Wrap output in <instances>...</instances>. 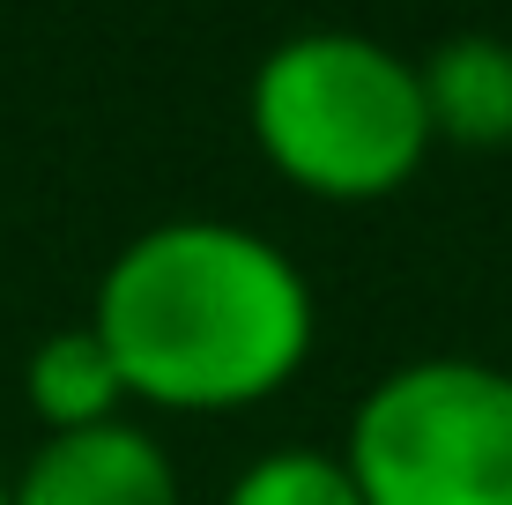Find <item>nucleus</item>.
<instances>
[{
	"instance_id": "39448f33",
	"label": "nucleus",
	"mask_w": 512,
	"mask_h": 505,
	"mask_svg": "<svg viewBox=\"0 0 512 505\" xmlns=\"http://www.w3.org/2000/svg\"><path fill=\"white\" fill-rule=\"evenodd\" d=\"M431 142L453 149H505L512 142V38L498 30H446L416 60Z\"/></svg>"
},
{
	"instance_id": "6e6552de",
	"label": "nucleus",
	"mask_w": 512,
	"mask_h": 505,
	"mask_svg": "<svg viewBox=\"0 0 512 505\" xmlns=\"http://www.w3.org/2000/svg\"><path fill=\"white\" fill-rule=\"evenodd\" d=\"M0 505H8V468H0Z\"/></svg>"
},
{
	"instance_id": "f257e3e1",
	"label": "nucleus",
	"mask_w": 512,
	"mask_h": 505,
	"mask_svg": "<svg viewBox=\"0 0 512 505\" xmlns=\"http://www.w3.org/2000/svg\"><path fill=\"white\" fill-rule=\"evenodd\" d=\"M90 327L134 409L231 416L312 364L320 298L282 238L231 216H164L104 260Z\"/></svg>"
},
{
	"instance_id": "423d86ee",
	"label": "nucleus",
	"mask_w": 512,
	"mask_h": 505,
	"mask_svg": "<svg viewBox=\"0 0 512 505\" xmlns=\"http://www.w3.org/2000/svg\"><path fill=\"white\" fill-rule=\"evenodd\" d=\"M23 402L38 416V431H90V424H112V416H127V379H119L112 350L97 342L90 320L75 327H52V335L30 342L23 357Z\"/></svg>"
},
{
	"instance_id": "0eeeda50",
	"label": "nucleus",
	"mask_w": 512,
	"mask_h": 505,
	"mask_svg": "<svg viewBox=\"0 0 512 505\" xmlns=\"http://www.w3.org/2000/svg\"><path fill=\"white\" fill-rule=\"evenodd\" d=\"M216 505H364L334 446H268L223 483Z\"/></svg>"
},
{
	"instance_id": "f03ea898",
	"label": "nucleus",
	"mask_w": 512,
	"mask_h": 505,
	"mask_svg": "<svg viewBox=\"0 0 512 505\" xmlns=\"http://www.w3.org/2000/svg\"><path fill=\"white\" fill-rule=\"evenodd\" d=\"M245 134L282 186L334 208L401 194L438 149L416 60L342 23L290 30L253 60Z\"/></svg>"
},
{
	"instance_id": "7ed1b4c3",
	"label": "nucleus",
	"mask_w": 512,
	"mask_h": 505,
	"mask_svg": "<svg viewBox=\"0 0 512 505\" xmlns=\"http://www.w3.org/2000/svg\"><path fill=\"white\" fill-rule=\"evenodd\" d=\"M334 454L364 505H512V364L468 350L386 364Z\"/></svg>"
},
{
	"instance_id": "20e7f679",
	"label": "nucleus",
	"mask_w": 512,
	"mask_h": 505,
	"mask_svg": "<svg viewBox=\"0 0 512 505\" xmlns=\"http://www.w3.org/2000/svg\"><path fill=\"white\" fill-rule=\"evenodd\" d=\"M8 505H179V461L141 416L52 431L8 476Z\"/></svg>"
}]
</instances>
